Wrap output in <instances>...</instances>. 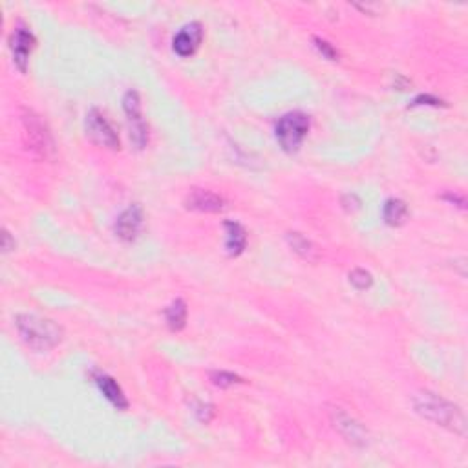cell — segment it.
I'll return each instance as SVG.
<instances>
[{"instance_id":"20","label":"cell","mask_w":468,"mask_h":468,"mask_svg":"<svg viewBox=\"0 0 468 468\" xmlns=\"http://www.w3.org/2000/svg\"><path fill=\"white\" fill-rule=\"evenodd\" d=\"M315 46H316V50H318L322 55H324L326 59L335 61V59H337V57H338L337 50H335V48L331 46V44H329V43H326V41H322V38H315Z\"/></svg>"},{"instance_id":"24","label":"cell","mask_w":468,"mask_h":468,"mask_svg":"<svg viewBox=\"0 0 468 468\" xmlns=\"http://www.w3.org/2000/svg\"><path fill=\"white\" fill-rule=\"evenodd\" d=\"M444 199H448V202H450V203H457V207L464 209V199L459 198V196L448 194V196H444Z\"/></svg>"},{"instance_id":"10","label":"cell","mask_w":468,"mask_h":468,"mask_svg":"<svg viewBox=\"0 0 468 468\" xmlns=\"http://www.w3.org/2000/svg\"><path fill=\"white\" fill-rule=\"evenodd\" d=\"M35 48V37L31 31L26 28H17L15 33L11 35V51H13V61L17 64L21 72H26L28 68V59H30L31 50Z\"/></svg>"},{"instance_id":"1","label":"cell","mask_w":468,"mask_h":468,"mask_svg":"<svg viewBox=\"0 0 468 468\" xmlns=\"http://www.w3.org/2000/svg\"><path fill=\"white\" fill-rule=\"evenodd\" d=\"M414 408L421 417L435 422L437 426H443L459 435L467 434V419L463 412L441 395L430 392L417 393L414 397Z\"/></svg>"},{"instance_id":"16","label":"cell","mask_w":468,"mask_h":468,"mask_svg":"<svg viewBox=\"0 0 468 468\" xmlns=\"http://www.w3.org/2000/svg\"><path fill=\"white\" fill-rule=\"evenodd\" d=\"M165 316H167V324L172 331H182L187 324V304L182 298L174 300L165 311Z\"/></svg>"},{"instance_id":"6","label":"cell","mask_w":468,"mask_h":468,"mask_svg":"<svg viewBox=\"0 0 468 468\" xmlns=\"http://www.w3.org/2000/svg\"><path fill=\"white\" fill-rule=\"evenodd\" d=\"M85 130H86V135H88L90 141H92L93 145L110 148V150H115V148H119L118 132L114 130V127L110 125L108 119H106L105 115L99 112V110L92 108L88 114H86Z\"/></svg>"},{"instance_id":"12","label":"cell","mask_w":468,"mask_h":468,"mask_svg":"<svg viewBox=\"0 0 468 468\" xmlns=\"http://www.w3.org/2000/svg\"><path fill=\"white\" fill-rule=\"evenodd\" d=\"M225 249L231 256H240L247 245V234L245 229L238 222H225Z\"/></svg>"},{"instance_id":"15","label":"cell","mask_w":468,"mask_h":468,"mask_svg":"<svg viewBox=\"0 0 468 468\" xmlns=\"http://www.w3.org/2000/svg\"><path fill=\"white\" fill-rule=\"evenodd\" d=\"M287 244L298 254L300 258H304L308 261H316L318 260V251L313 245L311 240L304 236V234H300V232H287Z\"/></svg>"},{"instance_id":"3","label":"cell","mask_w":468,"mask_h":468,"mask_svg":"<svg viewBox=\"0 0 468 468\" xmlns=\"http://www.w3.org/2000/svg\"><path fill=\"white\" fill-rule=\"evenodd\" d=\"M309 132V118L302 112H291L280 118L274 128V135L276 141L282 147V150L293 154L300 148V145L304 143L306 135Z\"/></svg>"},{"instance_id":"5","label":"cell","mask_w":468,"mask_h":468,"mask_svg":"<svg viewBox=\"0 0 468 468\" xmlns=\"http://www.w3.org/2000/svg\"><path fill=\"white\" fill-rule=\"evenodd\" d=\"M123 110L127 114L128 128H130V140L135 145L137 150L147 147L148 143V132L147 125L143 121V112H141V99L140 93L135 90H128L123 98Z\"/></svg>"},{"instance_id":"21","label":"cell","mask_w":468,"mask_h":468,"mask_svg":"<svg viewBox=\"0 0 468 468\" xmlns=\"http://www.w3.org/2000/svg\"><path fill=\"white\" fill-rule=\"evenodd\" d=\"M342 207L346 209L348 212H355L357 209H360V199L355 194L342 196Z\"/></svg>"},{"instance_id":"18","label":"cell","mask_w":468,"mask_h":468,"mask_svg":"<svg viewBox=\"0 0 468 468\" xmlns=\"http://www.w3.org/2000/svg\"><path fill=\"white\" fill-rule=\"evenodd\" d=\"M211 380L214 386H219V388H229L232 384L244 383L238 375L231 373V371H212L211 373Z\"/></svg>"},{"instance_id":"23","label":"cell","mask_w":468,"mask_h":468,"mask_svg":"<svg viewBox=\"0 0 468 468\" xmlns=\"http://www.w3.org/2000/svg\"><path fill=\"white\" fill-rule=\"evenodd\" d=\"M15 249V240H11V234L8 231H2V251L9 253V251Z\"/></svg>"},{"instance_id":"8","label":"cell","mask_w":468,"mask_h":468,"mask_svg":"<svg viewBox=\"0 0 468 468\" xmlns=\"http://www.w3.org/2000/svg\"><path fill=\"white\" fill-rule=\"evenodd\" d=\"M143 209L140 205H130L127 211H123L119 218L115 219V236L121 238L123 241H134L135 238L140 236L141 229H143Z\"/></svg>"},{"instance_id":"2","label":"cell","mask_w":468,"mask_h":468,"mask_svg":"<svg viewBox=\"0 0 468 468\" xmlns=\"http://www.w3.org/2000/svg\"><path fill=\"white\" fill-rule=\"evenodd\" d=\"M15 326L28 348L35 351H50L63 340V329L46 316L24 313L15 318Z\"/></svg>"},{"instance_id":"17","label":"cell","mask_w":468,"mask_h":468,"mask_svg":"<svg viewBox=\"0 0 468 468\" xmlns=\"http://www.w3.org/2000/svg\"><path fill=\"white\" fill-rule=\"evenodd\" d=\"M350 284L359 291H366L373 284V276L366 269H353L350 273Z\"/></svg>"},{"instance_id":"9","label":"cell","mask_w":468,"mask_h":468,"mask_svg":"<svg viewBox=\"0 0 468 468\" xmlns=\"http://www.w3.org/2000/svg\"><path fill=\"white\" fill-rule=\"evenodd\" d=\"M203 41V28L199 22H190L185 28L180 30V33L174 37L172 48L180 57H190L194 55Z\"/></svg>"},{"instance_id":"22","label":"cell","mask_w":468,"mask_h":468,"mask_svg":"<svg viewBox=\"0 0 468 468\" xmlns=\"http://www.w3.org/2000/svg\"><path fill=\"white\" fill-rule=\"evenodd\" d=\"M419 105H432V106H439L443 105V101L437 98H432V95H419V98L414 99L412 106H419Z\"/></svg>"},{"instance_id":"7","label":"cell","mask_w":468,"mask_h":468,"mask_svg":"<svg viewBox=\"0 0 468 468\" xmlns=\"http://www.w3.org/2000/svg\"><path fill=\"white\" fill-rule=\"evenodd\" d=\"M331 421H333L335 430L346 439L348 443L353 444V447H366L370 443V434H368L366 426L360 425L357 419L346 414L344 410H333L331 412Z\"/></svg>"},{"instance_id":"4","label":"cell","mask_w":468,"mask_h":468,"mask_svg":"<svg viewBox=\"0 0 468 468\" xmlns=\"http://www.w3.org/2000/svg\"><path fill=\"white\" fill-rule=\"evenodd\" d=\"M22 130H24V141L26 147L30 148L31 152L37 154L38 157H51L55 154V143L51 137L50 130L43 123V119L38 118L35 112L28 110L22 115Z\"/></svg>"},{"instance_id":"19","label":"cell","mask_w":468,"mask_h":468,"mask_svg":"<svg viewBox=\"0 0 468 468\" xmlns=\"http://www.w3.org/2000/svg\"><path fill=\"white\" fill-rule=\"evenodd\" d=\"M194 414L199 421L207 425V422H211V419L214 417V406L209 405V402H196Z\"/></svg>"},{"instance_id":"11","label":"cell","mask_w":468,"mask_h":468,"mask_svg":"<svg viewBox=\"0 0 468 468\" xmlns=\"http://www.w3.org/2000/svg\"><path fill=\"white\" fill-rule=\"evenodd\" d=\"M187 207L199 212H219L225 207V199L211 190L194 189L187 196Z\"/></svg>"},{"instance_id":"13","label":"cell","mask_w":468,"mask_h":468,"mask_svg":"<svg viewBox=\"0 0 468 468\" xmlns=\"http://www.w3.org/2000/svg\"><path fill=\"white\" fill-rule=\"evenodd\" d=\"M95 383H98L99 392H101L103 395H105L106 399H108V401L115 406V408H118V410H127L128 408L127 397H125V393H123L121 386H119V384L115 383L112 377L99 375L98 379H95Z\"/></svg>"},{"instance_id":"14","label":"cell","mask_w":468,"mask_h":468,"mask_svg":"<svg viewBox=\"0 0 468 468\" xmlns=\"http://www.w3.org/2000/svg\"><path fill=\"white\" fill-rule=\"evenodd\" d=\"M384 222L392 227H399L408 219V205L399 198H390L383 207Z\"/></svg>"}]
</instances>
